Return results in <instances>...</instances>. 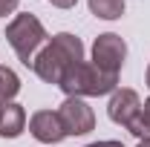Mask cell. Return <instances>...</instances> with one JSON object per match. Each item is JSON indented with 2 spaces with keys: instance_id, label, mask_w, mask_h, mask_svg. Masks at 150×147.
Returning a JSON list of instances; mask_svg holds the SVG:
<instances>
[{
  "instance_id": "cell-1",
  "label": "cell",
  "mask_w": 150,
  "mask_h": 147,
  "mask_svg": "<svg viewBox=\"0 0 150 147\" xmlns=\"http://www.w3.org/2000/svg\"><path fill=\"white\" fill-rule=\"evenodd\" d=\"M81 61H84V43H81V37L69 35V32H58L38 52L32 69H35V75L43 84H55L58 87L61 78H64V72L72 64H81Z\"/></svg>"
},
{
  "instance_id": "cell-2",
  "label": "cell",
  "mask_w": 150,
  "mask_h": 147,
  "mask_svg": "<svg viewBox=\"0 0 150 147\" xmlns=\"http://www.w3.org/2000/svg\"><path fill=\"white\" fill-rule=\"evenodd\" d=\"M61 90L67 92V98H90V95H112L118 90V75L104 72L101 66H95L93 61H81L72 64L61 84Z\"/></svg>"
},
{
  "instance_id": "cell-3",
  "label": "cell",
  "mask_w": 150,
  "mask_h": 147,
  "mask_svg": "<svg viewBox=\"0 0 150 147\" xmlns=\"http://www.w3.org/2000/svg\"><path fill=\"white\" fill-rule=\"evenodd\" d=\"M6 40H9V46L15 49V55L26 64V66H32L35 64L38 52L46 46V29H43V23L35 18V15H15V20L6 26Z\"/></svg>"
},
{
  "instance_id": "cell-4",
  "label": "cell",
  "mask_w": 150,
  "mask_h": 147,
  "mask_svg": "<svg viewBox=\"0 0 150 147\" xmlns=\"http://www.w3.org/2000/svg\"><path fill=\"white\" fill-rule=\"evenodd\" d=\"M124 58H127V43H124L121 35L104 32V35L95 37V43H93V64H95V66H101L104 72L118 75Z\"/></svg>"
},
{
  "instance_id": "cell-5",
  "label": "cell",
  "mask_w": 150,
  "mask_h": 147,
  "mask_svg": "<svg viewBox=\"0 0 150 147\" xmlns=\"http://www.w3.org/2000/svg\"><path fill=\"white\" fill-rule=\"evenodd\" d=\"M55 112L64 124L67 136H87V133L95 130V112L84 98H67Z\"/></svg>"
},
{
  "instance_id": "cell-6",
  "label": "cell",
  "mask_w": 150,
  "mask_h": 147,
  "mask_svg": "<svg viewBox=\"0 0 150 147\" xmlns=\"http://www.w3.org/2000/svg\"><path fill=\"white\" fill-rule=\"evenodd\" d=\"M29 133L35 136L40 144H58V141L67 139L64 124H61V118H58L55 110H38V112H32V118H29Z\"/></svg>"
},
{
  "instance_id": "cell-7",
  "label": "cell",
  "mask_w": 150,
  "mask_h": 147,
  "mask_svg": "<svg viewBox=\"0 0 150 147\" xmlns=\"http://www.w3.org/2000/svg\"><path fill=\"white\" fill-rule=\"evenodd\" d=\"M139 110H142V98H139L136 90H115L110 95L107 115H110V121H115V124L127 127V121H130Z\"/></svg>"
},
{
  "instance_id": "cell-8",
  "label": "cell",
  "mask_w": 150,
  "mask_h": 147,
  "mask_svg": "<svg viewBox=\"0 0 150 147\" xmlns=\"http://www.w3.org/2000/svg\"><path fill=\"white\" fill-rule=\"evenodd\" d=\"M26 127V110L15 104V101H9V104H3V115H0V136L3 139H18L20 133Z\"/></svg>"
},
{
  "instance_id": "cell-9",
  "label": "cell",
  "mask_w": 150,
  "mask_h": 147,
  "mask_svg": "<svg viewBox=\"0 0 150 147\" xmlns=\"http://www.w3.org/2000/svg\"><path fill=\"white\" fill-rule=\"evenodd\" d=\"M90 12L101 20H118L124 15V0H87Z\"/></svg>"
},
{
  "instance_id": "cell-10",
  "label": "cell",
  "mask_w": 150,
  "mask_h": 147,
  "mask_svg": "<svg viewBox=\"0 0 150 147\" xmlns=\"http://www.w3.org/2000/svg\"><path fill=\"white\" fill-rule=\"evenodd\" d=\"M18 92H20V78H18V72L9 69V66H0V101L9 104Z\"/></svg>"
},
{
  "instance_id": "cell-11",
  "label": "cell",
  "mask_w": 150,
  "mask_h": 147,
  "mask_svg": "<svg viewBox=\"0 0 150 147\" xmlns=\"http://www.w3.org/2000/svg\"><path fill=\"white\" fill-rule=\"evenodd\" d=\"M124 130H127V133H133L139 141H147V139H150V110L144 107V104H142V110H139L130 121H127V127H124Z\"/></svg>"
},
{
  "instance_id": "cell-12",
  "label": "cell",
  "mask_w": 150,
  "mask_h": 147,
  "mask_svg": "<svg viewBox=\"0 0 150 147\" xmlns=\"http://www.w3.org/2000/svg\"><path fill=\"white\" fill-rule=\"evenodd\" d=\"M18 9V0H0V18H6V15H12Z\"/></svg>"
},
{
  "instance_id": "cell-13",
  "label": "cell",
  "mask_w": 150,
  "mask_h": 147,
  "mask_svg": "<svg viewBox=\"0 0 150 147\" xmlns=\"http://www.w3.org/2000/svg\"><path fill=\"white\" fill-rule=\"evenodd\" d=\"M87 147H124L121 141H112V139H107V141H93V144H87Z\"/></svg>"
},
{
  "instance_id": "cell-14",
  "label": "cell",
  "mask_w": 150,
  "mask_h": 147,
  "mask_svg": "<svg viewBox=\"0 0 150 147\" xmlns=\"http://www.w3.org/2000/svg\"><path fill=\"white\" fill-rule=\"evenodd\" d=\"M49 3H52V6H58V9H72L78 0H49Z\"/></svg>"
},
{
  "instance_id": "cell-15",
  "label": "cell",
  "mask_w": 150,
  "mask_h": 147,
  "mask_svg": "<svg viewBox=\"0 0 150 147\" xmlns=\"http://www.w3.org/2000/svg\"><path fill=\"white\" fill-rule=\"evenodd\" d=\"M136 147H150V139H147V141H139Z\"/></svg>"
},
{
  "instance_id": "cell-16",
  "label": "cell",
  "mask_w": 150,
  "mask_h": 147,
  "mask_svg": "<svg viewBox=\"0 0 150 147\" xmlns=\"http://www.w3.org/2000/svg\"><path fill=\"white\" fill-rule=\"evenodd\" d=\"M144 81H147V87H150V66H147V75H144Z\"/></svg>"
},
{
  "instance_id": "cell-17",
  "label": "cell",
  "mask_w": 150,
  "mask_h": 147,
  "mask_svg": "<svg viewBox=\"0 0 150 147\" xmlns=\"http://www.w3.org/2000/svg\"><path fill=\"white\" fill-rule=\"evenodd\" d=\"M0 115H3V101H0Z\"/></svg>"
}]
</instances>
